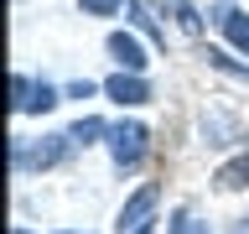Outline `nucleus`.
Segmentation results:
<instances>
[{
	"instance_id": "obj_1",
	"label": "nucleus",
	"mask_w": 249,
	"mask_h": 234,
	"mask_svg": "<svg viewBox=\"0 0 249 234\" xmlns=\"http://www.w3.org/2000/svg\"><path fill=\"white\" fill-rule=\"evenodd\" d=\"M145 125H109V151H114V167H140L145 156Z\"/></svg>"
},
{
	"instance_id": "obj_2",
	"label": "nucleus",
	"mask_w": 249,
	"mask_h": 234,
	"mask_svg": "<svg viewBox=\"0 0 249 234\" xmlns=\"http://www.w3.org/2000/svg\"><path fill=\"white\" fill-rule=\"evenodd\" d=\"M156 203H161V187H156V182H145V187L135 193V198H130V203L120 208V224H114V229H120V234H140Z\"/></svg>"
},
{
	"instance_id": "obj_3",
	"label": "nucleus",
	"mask_w": 249,
	"mask_h": 234,
	"mask_svg": "<svg viewBox=\"0 0 249 234\" xmlns=\"http://www.w3.org/2000/svg\"><path fill=\"white\" fill-rule=\"evenodd\" d=\"M68 151V136H42L36 146H16V167H57Z\"/></svg>"
},
{
	"instance_id": "obj_4",
	"label": "nucleus",
	"mask_w": 249,
	"mask_h": 234,
	"mask_svg": "<svg viewBox=\"0 0 249 234\" xmlns=\"http://www.w3.org/2000/svg\"><path fill=\"white\" fill-rule=\"evenodd\" d=\"M11 89H16V109H21V115H42V109H52V104H57V89H52V83L16 78Z\"/></svg>"
},
{
	"instance_id": "obj_5",
	"label": "nucleus",
	"mask_w": 249,
	"mask_h": 234,
	"mask_svg": "<svg viewBox=\"0 0 249 234\" xmlns=\"http://www.w3.org/2000/svg\"><path fill=\"white\" fill-rule=\"evenodd\" d=\"M109 58L120 62L124 73H145V62H151V58H145V47H140L130 31H114V37H109Z\"/></svg>"
},
{
	"instance_id": "obj_6",
	"label": "nucleus",
	"mask_w": 249,
	"mask_h": 234,
	"mask_svg": "<svg viewBox=\"0 0 249 234\" xmlns=\"http://www.w3.org/2000/svg\"><path fill=\"white\" fill-rule=\"evenodd\" d=\"M104 94H109V99H120V104H145V99H151V89H145V78H140V73H114L104 83Z\"/></svg>"
},
{
	"instance_id": "obj_7",
	"label": "nucleus",
	"mask_w": 249,
	"mask_h": 234,
	"mask_svg": "<svg viewBox=\"0 0 249 234\" xmlns=\"http://www.w3.org/2000/svg\"><path fill=\"white\" fill-rule=\"evenodd\" d=\"M213 21L229 31V42L239 47V52H249V16H244V11H233V5H218V16H213Z\"/></svg>"
},
{
	"instance_id": "obj_8",
	"label": "nucleus",
	"mask_w": 249,
	"mask_h": 234,
	"mask_svg": "<svg viewBox=\"0 0 249 234\" xmlns=\"http://www.w3.org/2000/svg\"><path fill=\"white\" fill-rule=\"evenodd\" d=\"M213 182L223 187V193H233V187H249V156H233V161H223Z\"/></svg>"
},
{
	"instance_id": "obj_9",
	"label": "nucleus",
	"mask_w": 249,
	"mask_h": 234,
	"mask_svg": "<svg viewBox=\"0 0 249 234\" xmlns=\"http://www.w3.org/2000/svg\"><path fill=\"white\" fill-rule=\"evenodd\" d=\"M93 136H109V125L104 120H78L73 130H68V140H78V146H89Z\"/></svg>"
},
{
	"instance_id": "obj_10",
	"label": "nucleus",
	"mask_w": 249,
	"mask_h": 234,
	"mask_svg": "<svg viewBox=\"0 0 249 234\" xmlns=\"http://www.w3.org/2000/svg\"><path fill=\"white\" fill-rule=\"evenodd\" d=\"M171 11H177V21H182V31H197V26H202V21H197V11H192V0H177Z\"/></svg>"
},
{
	"instance_id": "obj_11",
	"label": "nucleus",
	"mask_w": 249,
	"mask_h": 234,
	"mask_svg": "<svg viewBox=\"0 0 249 234\" xmlns=\"http://www.w3.org/2000/svg\"><path fill=\"white\" fill-rule=\"evenodd\" d=\"M120 5H124V0H83V11H89V16H114Z\"/></svg>"
},
{
	"instance_id": "obj_12",
	"label": "nucleus",
	"mask_w": 249,
	"mask_h": 234,
	"mask_svg": "<svg viewBox=\"0 0 249 234\" xmlns=\"http://www.w3.org/2000/svg\"><path fill=\"white\" fill-rule=\"evenodd\" d=\"M171 234H208V224H197V218H177V224H171Z\"/></svg>"
},
{
	"instance_id": "obj_13",
	"label": "nucleus",
	"mask_w": 249,
	"mask_h": 234,
	"mask_svg": "<svg viewBox=\"0 0 249 234\" xmlns=\"http://www.w3.org/2000/svg\"><path fill=\"white\" fill-rule=\"evenodd\" d=\"M16 234H26V229H16Z\"/></svg>"
},
{
	"instance_id": "obj_14",
	"label": "nucleus",
	"mask_w": 249,
	"mask_h": 234,
	"mask_svg": "<svg viewBox=\"0 0 249 234\" xmlns=\"http://www.w3.org/2000/svg\"><path fill=\"white\" fill-rule=\"evenodd\" d=\"M140 234H151V229H140Z\"/></svg>"
}]
</instances>
